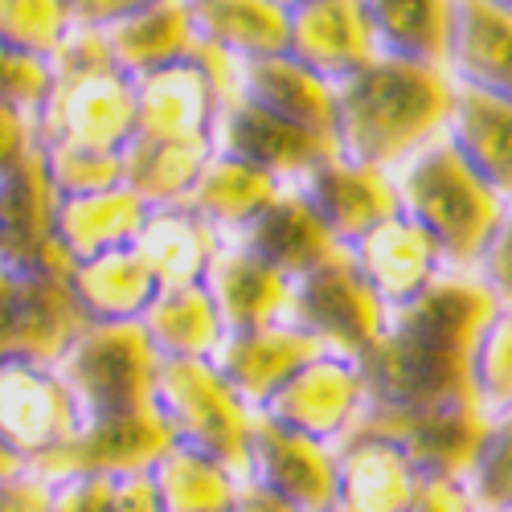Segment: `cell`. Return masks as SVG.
Masks as SVG:
<instances>
[{"label":"cell","instance_id":"cell-18","mask_svg":"<svg viewBox=\"0 0 512 512\" xmlns=\"http://www.w3.org/2000/svg\"><path fill=\"white\" fill-rule=\"evenodd\" d=\"M349 263L357 267V275L365 279V287L377 295L386 312L414 304L426 287L447 275L435 242L414 222H406L402 213H394L390 222H381L377 230L357 238L349 246Z\"/></svg>","mask_w":512,"mask_h":512},{"label":"cell","instance_id":"cell-14","mask_svg":"<svg viewBox=\"0 0 512 512\" xmlns=\"http://www.w3.org/2000/svg\"><path fill=\"white\" fill-rule=\"evenodd\" d=\"M58 193L41 164V148L0 177V267L9 275L70 271L74 263L54 238Z\"/></svg>","mask_w":512,"mask_h":512},{"label":"cell","instance_id":"cell-8","mask_svg":"<svg viewBox=\"0 0 512 512\" xmlns=\"http://www.w3.org/2000/svg\"><path fill=\"white\" fill-rule=\"evenodd\" d=\"M353 431L394 443L422 484H463L484 443L488 418L476 406H439V410H398L373 406L357 414Z\"/></svg>","mask_w":512,"mask_h":512},{"label":"cell","instance_id":"cell-44","mask_svg":"<svg viewBox=\"0 0 512 512\" xmlns=\"http://www.w3.org/2000/svg\"><path fill=\"white\" fill-rule=\"evenodd\" d=\"M29 152H37L33 115H21L13 107H0V177H5L13 164H21Z\"/></svg>","mask_w":512,"mask_h":512},{"label":"cell","instance_id":"cell-30","mask_svg":"<svg viewBox=\"0 0 512 512\" xmlns=\"http://www.w3.org/2000/svg\"><path fill=\"white\" fill-rule=\"evenodd\" d=\"M213 160V140H148L136 136L119 152V185L140 197L148 209L160 205H181L197 177L205 173V164Z\"/></svg>","mask_w":512,"mask_h":512},{"label":"cell","instance_id":"cell-3","mask_svg":"<svg viewBox=\"0 0 512 512\" xmlns=\"http://www.w3.org/2000/svg\"><path fill=\"white\" fill-rule=\"evenodd\" d=\"M50 74V95L33 115L37 148L119 156L136 140V82L115 70L103 33L74 25L50 58Z\"/></svg>","mask_w":512,"mask_h":512},{"label":"cell","instance_id":"cell-42","mask_svg":"<svg viewBox=\"0 0 512 512\" xmlns=\"http://www.w3.org/2000/svg\"><path fill=\"white\" fill-rule=\"evenodd\" d=\"M476 283L492 295V304L512 312V201H504L500 218L476 259Z\"/></svg>","mask_w":512,"mask_h":512},{"label":"cell","instance_id":"cell-36","mask_svg":"<svg viewBox=\"0 0 512 512\" xmlns=\"http://www.w3.org/2000/svg\"><path fill=\"white\" fill-rule=\"evenodd\" d=\"M148 476L160 496V512H234L242 488V480L218 459L185 447H173Z\"/></svg>","mask_w":512,"mask_h":512},{"label":"cell","instance_id":"cell-32","mask_svg":"<svg viewBox=\"0 0 512 512\" xmlns=\"http://www.w3.org/2000/svg\"><path fill=\"white\" fill-rule=\"evenodd\" d=\"M279 189L283 185L275 177L259 173L254 164H242L234 156L213 152V160L205 164V173L197 177V185L185 197V205L218 238H238L279 197Z\"/></svg>","mask_w":512,"mask_h":512},{"label":"cell","instance_id":"cell-31","mask_svg":"<svg viewBox=\"0 0 512 512\" xmlns=\"http://www.w3.org/2000/svg\"><path fill=\"white\" fill-rule=\"evenodd\" d=\"M218 246H222V238L213 234L185 201L148 209L144 230L136 238L140 259L152 267L160 291L197 287L209 271V259L218 254Z\"/></svg>","mask_w":512,"mask_h":512},{"label":"cell","instance_id":"cell-12","mask_svg":"<svg viewBox=\"0 0 512 512\" xmlns=\"http://www.w3.org/2000/svg\"><path fill=\"white\" fill-rule=\"evenodd\" d=\"M173 451V435L160 422L156 410L136 414V418H111V422H95L82 426V431L58 447L54 455L29 463L25 472L37 480H66V476H107V480H123V476H144Z\"/></svg>","mask_w":512,"mask_h":512},{"label":"cell","instance_id":"cell-47","mask_svg":"<svg viewBox=\"0 0 512 512\" xmlns=\"http://www.w3.org/2000/svg\"><path fill=\"white\" fill-rule=\"evenodd\" d=\"M410 512H476L463 484H422Z\"/></svg>","mask_w":512,"mask_h":512},{"label":"cell","instance_id":"cell-37","mask_svg":"<svg viewBox=\"0 0 512 512\" xmlns=\"http://www.w3.org/2000/svg\"><path fill=\"white\" fill-rule=\"evenodd\" d=\"M472 402L492 422L512 410V312L496 308L472 353Z\"/></svg>","mask_w":512,"mask_h":512},{"label":"cell","instance_id":"cell-20","mask_svg":"<svg viewBox=\"0 0 512 512\" xmlns=\"http://www.w3.org/2000/svg\"><path fill=\"white\" fill-rule=\"evenodd\" d=\"M201 287L226 332H259L271 324H287L291 283L279 271H271L263 259H254L234 238H222Z\"/></svg>","mask_w":512,"mask_h":512},{"label":"cell","instance_id":"cell-13","mask_svg":"<svg viewBox=\"0 0 512 512\" xmlns=\"http://www.w3.org/2000/svg\"><path fill=\"white\" fill-rule=\"evenodd\" d=\"M246 484L291 504L295 512H336V455L324 443L291 435L271 418H250Z\"/></svg>","mask_w":512,"mask_h":512},{"label":"cell","instance_id":"cell-7","mask_svg":"<svg viewBox=\"0 0 512 512\" xmlns=\"http://www.w3.org/2000/svg\"><path fill=\"white\" fill-rule=\"evenodd\" d=\"M238 74L242 66L234 58L197 41L185 62L136 78V136L213 140L222 111L238 103Z\"/></svg>","mask_w":512,"mask_h":512},{"label":"cell","instance_id":"cell-50","mask_svg":"<svg viewBox=\"0 0 512 512\" xmlns=\"http://www.w3.org/2000/svg\"><path fill=\"white\" fill-rule=\"evenodd\" d=\"M25 472V463L5 447V443H0V480H13V476H21Z\"/></svg>","mask_w":512,"mask_h":512},{"label":"cell","instance_id":"cell-17","mask_svg":"<svg viewBox=\"0 0 512 512\" xmlns=\"http://www.w3.org/2000/svg\"><path fill=\"white\" fill-rule=\"evenodd\" d=\"M320 353H324L320 340H312L304 328L271 324L259 332H226L218 353L209 357V365L218 369V377L238 394V402L246 410L259 414L275 398L283 381L295 377Z\"/></svg>","mask_w":512,"mask_h":512},{"label":"cell","instance_id":"cell-33","mask_svg":"<svg viewBox=\"0 0 512 512\" xmlns=\"http://www.w3.org/2000/svg\"><path fill=\"white\" fill-rule=\"evenodd\" d=\"M197 41L222 50L238 66L287 54V5L271 0H209L189 5Z\"/></svg>","mask_w":512,"mask_h":512},{"label":"cell","instance_id":"cell-22","mask_svg":"<svg viewBox=\"0 0 512 512\" xmlns=\"http://www.w3.org/2000/svg\"><path fill=\"white\" fill-rule=\"evenodd\" d=\"M336 455V512H410L422 480L406 455L365 431H349Z\"/></svg>","mask_w":512,"mask_h":512},{"label":"cell","instance_id":"cell-41","mask_svg":"<svg viewBox=\"0 0 512 512\" xmlns=\"http://www.w3.org/2000/svg\"><path fill=\"white\" fill-rule=\"evenodd\" d=\"M50 82H54L50 62L0 46V107H13L21 115H37L50 95Z\"/></svg>","mask_w":512,"mask_h":512},{"label":"cell","instance_id":"cell-23","mask_svg":"<svg viewBox=\"0 0 512 512\" xmlns=\"http://www.w3.org/2000/svg\"><path fill=\"white\" fill-rule=\"evenodd\" d=\"M234 242L246 246L254 259H263L271 271H279L287 283L304 279L316 267L332 263L336 254H345V246L324 230V222L316 218V209L291 185H283L279 197Z\"/></svg>","mask_w":512,"mask_h":512},{"label":"cell","instance_id":"cell-40","mask_svg":"<svg viewBox=\"0 0 512 512\" xmlns=\"http://www.w3.org/2000/svg\"><path fill=\"white\" fill-rule=\"evenodd\" d=\"M41 164L58 197H91L119 189V156L82 148H41Z\"/></svg>","mask_w":512,"mask_h":512},{"label":"cell","instance_id":"cell-28","mask_svg":"<svg viewBox=\"0 0 512 512\" xmlns=\"http://www.w3.org/2000/svg\"><path fill=\"white\" fill-rule=\"evenodd\" d=\"M148 218V205L123 185L91 197H58L54 238L70 263H91L99 254L136 246Z\"/></svg>","mask_w":512,"mask_h":512},{"label":"cell","instance_id":"cell-46","mask_svg":"<svg viewBox=\"0 0 512 512\" xmlns=\"http://www.w3.org/2000/svg\"><path fill=\"white\" fill-rule=\"evenodd\" d=\"M107 512H160V496L152 488V476H123L115 480V492H111V504Z\"/></svg>","mask_w":512,"mask_h":512},{"label":"cell","instance_id":"cell-49","mask_svg":"<svg viewBox=\"0 0 512 512\" xmlns=\"http://www.w3.org/2000/svg\"><path fill=\"white\" fill-rule=\"evenodd\" d=\"M234 512H295L291 504H283L279 496L254 488V484H242L238 488V500H234Z\"/></svg>","mask_w":512,"mask_h":512},{"label":"cell","instance_id":"cell-1","mask_svg":"<svg viewBox=\"0 0 512 512\" xmlns=\"http://www.w3.org/2000/svg\"><path fill=\"white\" fill-rule=\"evenodd\" d=\"M492 316V295L472 275H443L414 304L394 308L381 336L353 361L365 402L398 410L476 406L472 353Z\"/></svg>","mask_w":512,"mask_h":512},{"label":"cell","instance_id":"cell-45","mask_svg":"<svg viewBox=\"0 0 512 512\" xmlns=\"http://www.w3.org/2000/svg\"><path fill=\"white\" fill-rule=\"evenodd\" d=\"M0 512H50V484L29 472L0 480Z\"/></svg>","mask_w":512,"mask_h":512},{"label":"cell","instance_id":"cell-19","mask_svg":"<svg viewBox=\"0 0 512 512\" xmlns=\"http://www.w3.org/2000/svg\"><path fill=\"white\" fill-rule=\"evenodd\" d=\"M213 152L218 156H234L242 164H254L259 173L275 177L279 185H295L308 168H316L320 160L336 156L332 144L300 132L250 103H230L213 127Z\"/></svg>","mask_w":512,"mask_h":512},{"label":"cell","instance_id":"cell-5","mask_svg":"<svg viewBox=\"0 0 512 512\" xmlns=\"http://www.w3.org/2000/svg\"><path fill=\"white\" fill-rule=\"evenodd\" d=\"M156 361L160 357L140 324H87V332L58 357L54 373L62 377L78 422L95 426L152 410Z\"/></svg>","mask_w":512,"mask_h":512},{"label":"cell","instance_id":"cell-48","mask_svg":"<svg viewBox=\"0 0 512 512\" xmlns=\"http://www.w3.org/2000/svg\"><path fill=\"white\" fill-rule=\"evenodd\" d=\"M13 357V275L0 267V361Z\"/></svg>","mask_w":512,"mask_h":512},{"label":"cell","instance_id":"cell-9","mask_svg":"<svg viewBox=\"0 0 512 512\" xmlns=\"http://www.w3.org/2000/svg\"><path fill=\"white\" fill-rule=\"evenodd\" d=\"M386 316L390 312L381 308V300L365 287V279L349 263V250L291 283L287 324L304 328L312 340H320L324 353L357 361L381 336Z\"/></svg>","mask_w":512,"mask_h":512},{"label":"cell","instance_id":"cell-2","mask_svg":"<svg viewBox=\"0 0 512 512\" xmlns=\"http://www.w3.org/2000/svg\"><path fill=\"white\" fill-rule=\"evenodd\" d=\"M332 95L336 152L377 173H394L443 136L455 82L431 66L377 58L361 74L332 87Z\"/></svg>","mask_w":512,"mask_h":512},{"label":"cell","instance_id":"cell-34","mask_svg":"<svg viewBox=\"0 0 512 512\" xmlns=\"http://www.w3.org/2000/svg\"><path fill=\"white\" fill-rule=\"evenodd\" d=\"M140 332L148 336L160 361H209L226 336L201 283L160 291L152 308L140 316Z\"/></svg>","mask_w":512,"mask_h":512},{"label":"cell","instance_id":"cell-29","mask_svg":"<svg viewBox=\"0 0 512 512\" xmlns=\"http://www.w3.org/2000/svg\"><path fill=\"white\" fill-rule=\"evenodd\" d=\"M70 291L91 324H140V316L160 295L152 267L136 246L99 254L91 263H74Z\"/></svg>","mask_w":512,"mask_h":512},{"label":"cell","instance_id":"cell-11","mask_svg":"<svg viewBox=\"0 0 512 512\" xmlns=\"http://www.w3.org/2000/svg\"><path fill=\"white\" fill-rule=\"evenodd\" d=\"M361 410H365V381L357 365L349 357L320 353L295 377H287L259 414L291 435L336 447L353 431Z\"/></svg>","mask_w":512,"mask_h":512},{"label":"cell","instance_id":"cell-4","mask_svg":"<svg viewBox=\"0 0 512 512\" xmlns=\"http://www.w3.org/2000/svg\"><path fill=\"white\" fill-rule=\"evenodd\" d=\"M390 177L398 193V213L435 242L443 271L447 275L476 271V259L504 201L455 156V148L443 136L426 144L418 156H410Z\"/></svg>","mask_w":512,"mask_h":512},{"label":"cell","instance_id":"cell-26","mask_svg":"<svg viewBox=\"0 0 512 512\" xmlns=\"http://www.w3.org/2000/svg\"><path fill=\"white\" fill-rule=\"evenodd\" d=\"M103 46L115 70L136 82L152 70L185 62L197 46V29L189 17V5H173V0L127 5V13L103 29Z\"/></svg>","mask_w":512,"mask_h":512},{"label":"cell","instance_id":"cell-35","mask_svg":"<svg viewBox=\"0 0 512 512\" xmlns=\"http://www.w3.org/2000/svg\"><path fill=\"white\" fill-rule=\"evenodd\" d=\"M365 21L373 33L377 58L431 66V70L447 66L451 5H443V0H418V5H365Z\"/></svg>","mask_w":512,"mask_h":512},{"label":"cell","instance_id":"cell-39","mask_svg":"<svg viewBox=\"0 0 512 512\" xmlns=\"http://www.w3.org/2000/svg\"><path fill=\"white\" fill-rule=\"evenodd\" d=\"M463 492L476 512H512V410L488 422Z\"/></svg>","mask_w":512,"mask_h":512},{"label":"cell","instance_id":"cell-24","mask_svg":"<svg viewBox=\"0 0 512 512\" xmlns=\"http://www.w3.org/2000/svg\"><path fill=\"white\" fill-rule=\"evenodd\" d=\"M70 271L13 275V357L54 369L58 357L87 332L91 320L70 291Z\"/></svg>","mask_w":512,"mask_h":512},{"label":"cell","instance_id":"cell-21","mask_svg":"<svg viewBox=\"0 0 512 512\" xmlns=\"http://www.w3.org/2000/svg\"><path fill=\"white\" fill-rule=\"evenodd\" d=\"M447 78L455 87L512 103V5H451Z\"/></svg>","mask_w":512,"mask_h":512},{"label":"cell","instance_id":"cell-16","mask_svg":"<svg viewBox=\"0 0 512 512\" xmlns=\"http://www.w3.org/2000/svg\"><path fill=\"white\" fill-rule=\"evenodd\" d=\"M291 189L316 209L324 230L345 250L398 213L394 177L377 173V168H365V164H353L340 152L320 160L316 168H308Z\"/></svg>","mask_w":512,"mask_h":512},{"label":"cell","instance_id":"cell-38","mask_svg":"<svg viewBox=\"0 0 512 512\" xmlns=\"http://www.w3.org/2000/svg\"><path fill=\"white\" fill-rule=\"evenodd\" d=\"M70 5L58 0H0V46L50 62L70 37Z\"/></svg>","mask_w":512,"mask_h":512},{"label":"cell","instance_id":"cell-10","mask_svg":"<svg viewBox=\"0 0 512 512\" xmlns=\"http://www.w3.org/2000/svg\"><path fill=\"white\" fill-rule=\"evenodd\" d=\"M78 410L50 365L0 361V443L25 467L54 455L78 435Z\"/></svg>","mask_w":512,"mask_h":512},{"label":"cell","instance_id":"cell-25","mask_svg":"<svg viewBox=\"0 0 512 512\" xmlns=\"http://www.w3.org/2000/svg\"><path fill=\"white\" fill-rule=\"evenodd\" d=\"M238 99L336 148V95L328 82L295 66L287 54L246 62L238 74Z\"/></svg>","mask_w":512,"mask_h":512},{"label":"cell","instance_id":"cell-15","mask_svg":"<svg viewBox=\"0 0 512 512\" xmlns=\"http://www.w3.org/2000/svg\"><path fill=\"white\" fill-rule=\"evenodd\" d=\"M287 58L328 87L361 74L377 62L365 5L349 0H304L287 5Z\"/></svg>","mask_w":512,"mask_h":512},{"label":"cell","instance_id":"cell-6","mask_svg":"<svg viewBox=\"0 0 512 512\" xmlns=\"http://www.w3.org/2000/svg\"><path fill=\"white\" fill-rule=\"evenodd\" d=\"M152 410L173 435V447L218 459L246 484L250 418L238 394L218 377L209 361H156Z\"/></svg>","mask_w":512,"mask_h":512},{"label":"cell","instance_id":"cell-27","mask_svg":"<svg viewBox=\"0 0 512 512\" xmlns=\"http://www.w3.org/2000/svg\"><path fill=\"white\" fill-rule=\"evenodd\" d=\"M443 140L500 201H512V103L455 87Z\"/></svg>","mask_w":512,"mask_h":512},{"label":"cell","instance_id":"cell-43","mask_svg":"<svg viewBox=\"0 0 512 512\" xmlns=\"http://www.w3.org/2000/svg\"><path fill=\"white\" fill-rule=\"evenodd\" d=\"M115 480L107 476H66L50 484V512H107Z\"/></svg>","mask_w":512,"mask_h":512}]
</instances>
